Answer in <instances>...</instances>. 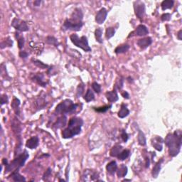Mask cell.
I'll return each instance as SVG.
<instances>
[{"label":"cell","instance_id":"35","mask_svg":"<svg viewBox=\"0 0 182 182\" xmlns=\"http://www.w3.org/2000/svg\"><path fill=\"white\" fill-rule=\"evenodd\" d=\"M32 61V62L33 64L35 65V66H36L37 67H38V68H41V69H46V68H49V66L46 64H45V63H44L43 62H41V61H40L39 60H36V59H33L31 60Z\"/></svg>","mask_w":182,"mask_h":182},{"label":"cell","instance_id":"33","mask_svg":"<svg viewBox=\"0 0 182 182\" xmlns=\"http://www.w3.org/2000/svg\"><path fill=\"white\" fill-rule=\"evenodd\" d=\"M102 29L101 28H98L95 30V36L96 38V41L98 43L102 44Z\"/></svg>","mask_w":182,"mask_h":182},{"label":"cell","instance_id":"49","mask_svg":"<svg viewBox=\"0 0 182 182\" xmlns=\"http://www.w3.org/2000/svg\"><path fill=\"white\" fill-rule=\"evenodd\" d=\"M2 163L4 164H5V166L7 165V164H8V160H7V159H5V158H4L2 160Z\"/></svg>","mask_w":182,"mask_h":182},{"label":"cell","instance_id":"32","mask_svg":"<svg viewBox=\"0 0 182 182\" xmlns=\"http://www.w3.org/2000/svg\"><path fill=\"white\" fill-rule=\"evenodd\" d=\"M95 98V95L93 93V92L91 91V89H88L87 92H86V94L85 95L84 99L86 100V101L87 102H89L92 101V100H94Z\"/></svg>","mask_w":182,"mask_h":182},{"label":"cell","instance_id":"39","mask_svg":"<svg viewBox=\"0 0 182 182\" xmlns=\"http://www.w3.org/2000/svg\"><path fill=\"white\" fill-rule=\"evenodd\" d=\"M112 107V105H107V106H103V107H100L98 108H94V109L96 112H105L106 111H107L108 109Z\"/></svg>","mask_w":182,"mask_h":182},{"label":"cell","instance_id":"31","mask_svg":"<svg viewBox=\"0 0 182 182\" xmlns=\"http://www.w3.org/2000/svg\"><path fill=\"white\" fill-rule=\"evenodd\" d=\"M137 139H138L139 144L141 146H144L146 145V137L144 135V134L141 131L139 130L138 132V136H137Z\"/></svg>","mask_w":182,"mask_h":182},{"label":"cell","instance_id":"48","mask_svg":"<svg viewBox=\"0 0 182 182\" xmlns=\"http://www.w3.org/2000/svg\"><path fill=\"white\" fill-rule=\"evenodd\" d=\"M181 36H182V30L181 29V30H179V31H178V32L177 33V37H178V40L181 41V39H182Z\"/></svg>","mask_w":182,"mask_h":182},{"label":"cell","instance_id":"5","mask_svg":"<svg viewBox=\"0 0 182 182\" xmlns=\"http://www.w3.org/2000/svg\"><path fill=\"white\" fill-rule=\"evenodd\" d=\"M70 38L72 43L75 46H76L77 47L80 48L86 52H91V48L89 46L88 38L86 36H83L79 38V36L76 33H73V34L70 35Z\"/></svg>","mask_w":182,"mask_h":182},{"label":"cell","instance_id":"47","mask_svg":"<svg viewBox=\"0 0 182 182\" xmlns=\"http://www.w3.org/2000/svg\"><path fill=\"white\" fill-rule=\"evenodd\" d=\"M122 95H123V98L125 99L130 98V95H129V93L127 91H124L123 93H122Z\"/></svg>","mask_w":182,"mask_h":182},{"label":"cell","instance_id":"16","mask_svg":"<svg viewBox=\"0 0 182 182\" xmlns=\"http://www.w3.org/2000/svg\"><path fill=\"white\" fill-rule=\"evenodd\" d=\"M163 142L164 140L161 137H156L152 139V146L154 147L156 149L157 151H162V148H163Z\"/></svg>","mask_w":182,"mask_h":182},{"label":"cell","instance_id":"14","mask_svg":"<svg viewBox=\"0 0 182 182\" xmlns=\"http://www.w3.org/2000/svg\"><path fill=\"white\" fill-rule=\"evenodd\" d=\"M152 43V39L151 37H146V38H140L137 42L138 46L142 49H144L148 46H149Z\"/></svg>","mask_w":182,"mask_h":182},{"label":"cell","instance_id":"8","mask_svg":"<svg viewBox=\"0 0 182 182\" xmlns=\"http://www.w3.org/2000/svg\"><path fill=\"white\" fill-rule=\"evenodd\" d=\"M83 25V22L74 23L71 22L69 19H67L64 22L63 28L65 30H72V31H78L81 29Z\"/></svg>","mask_w":182,"mask_h":182},{"label":"cell","instance_id":"44","mask_svg":"<svg viewBox=\"0 0 182 182\" xmlns=\"http://www.w3.org/2000/svg\"><path fill=\"white\" fill-rule=\"evenodd\" d=\"M51 168H49V169H47V171H46V172L44 173V176H43V179L44 180H47L48 178L51 176Z\"/></svg>","mask_w":182,"mask_h":182},{"label":"cell","instance_id":"37","mask_svg":"<svg viewBox=\"0 0 182 182\" xmlns=\"http://www.w3.org/2000/svg\"><path fill=\"white\" fill-rule=\"evenodd\" d=\"M115 33V30L114 28L112 27H109L106 29V33H105V36L107 39L112 38V36H114Z\"/></svg>","mask_w":182,"mask_h":182},{"label":"cell","instance_id":"2","mask_svg":"<svg viewBox=\"0 0 182 182\" xmlns=\"http://www.w3.org/2000/svg\"><path fill=\"white\" fill-rule=\"evenodd\" d=\"M83 125V120L78 117H73L69 120L68 127L62 132V137L64 139H70L74 136L79 135L81 128Z\"/></svg>","mask_w":182,"mask_h":182},{"label":"cell","instance_id":"26","mask_svg":"<svg viewBox=\"0 0 182 182\" xmlns=\"http://www.w3.org/2000/svg\"><path fill=\"white\" fill-rule=\"evenodd\" d=\"M12 128L14 132H17V135H18V134L21 133V130H22V128H21V123L19 122L18 119L17 120L16 118L14 119L13 122H12Z\"/></svg>","mask_w":182,"mask_h":182},{"label":"cell","instance_id":"15","mask_svg":"<svg viewBox=\"0 0 182 182\" xmlns=\"http://www.w3.org/2000/svg\"><path fill=\"white\" fill-rule=\"evenodd\" d=\"M67 123V117L66 115H63L62 116L60 117L56 120V123L53 125V128L54 129H61L66 126Z\"/></svg>","mask_w":182,"mask_h":182},{"label":"cell","instance_id":"1","mask_svg":"<svg viewBox=\"0 0 182 182\" xmlns=\"http://www.w3.org/2000/svg\"><path fill=\"white\" fill-rule=\"evenodd\" d=\"M181 130H176L174 133H169L167 135L164 142L169 147V154L171 157H176L178 154L181 150Z\"/></svg>","mask_w":182,"mask_h":182},{"label":"cell","instance_id":"38","mask_svg":"<svg viewBox=\"0 0 182 182\" xmlns=\"http://www.w3.org/2000/svg\"><path fill=\"white\" fill-rule=\"evenodd\" d=\"M17 40H18V46H19V49H22L24 46V38L23 36H19V33H17Z\"/></svg>","mask_w":182,"mask_h":182},{"label":"cell","instance_id":"20","mask_svg":"<svg viewBox=\"0 0 182 182\" xmlns=\"http://www.w3.org/2000/svg\"><path fill=\"white\" fill-rule=\"evenodd\" d=\"M106 169H107V172H108L109 174L113 175L117 171V162L115 161L110 162L109 163L107 164Z\"/></svg>","mask_w":182,"mask_h":182},{"label":"cell","instance_id":"41","mask_svg":"<svg viewBox=\"0 0 182 182\" xmlns=\"http://www.w3.org/2000/svg\"><path fill=\"white\" fill-rule=\"evenodd\" d=\"M84 91V86L83 84H80L77 88V96L80 97L82 95Z\"/></svg>","mask_w":182,"mask_h":182},{"label":"cell","instance_id":"4","mask_svg":"<svg viewBox=\"0 0 182 182\" xmlns=\"http://www.w3.org/2000/svg\"><path fill=\"white\" fill-rule=\"evenodd\" d=\"M78 104H75L69 99H66L63 101L60 102L58 105L56 106V109H55V112L57 114L60 115H64L68 114V113H73L77 109Z\"/></svg>","mask_w":182,"mask_h":182},{"label":"cell","instance_id":"25","mask_svg":"<svg viewBox=\"0 0 182 182\" xmlns=\"http://www.w3.org/2000/svg\"><path fill=\"white\" fill-rule=\"evenodd\" d=\"M123 150V147L121 145H115L110 150V156L111 157H117L118 155L120 154V153Z\"/></svg>","mask_w":182,"mask_h":182},{"label":"cell","instance_id":"6","mask_svg":"<svg viewBox=\"0 0 182 182\" xmlns=\"http://www.w3.org/2000/svg\"><path fill=\"white\" fill-rule=\"evenodd\" d=\"M99 178V173L91 169H86L84 171L82 176L83 181H98Z\"/></svg>","mask_w":182,"mask_h":182},{"label":"cell","instance_id":"22","mask_svg":"<svg viewBox=\"0 0 182 182\" xmlns=\"http://www.w3.org/2000/svg\"><path fill=\"white\" fill-rule=\"evenodd\" d=\"M18 170L19 169H16V170L12 171V174L10 175L9 176H11L12 179L15 181H25L26 178H24L22 175L19 174Z\"/></svg>","mask_w":182,"mask_h":182},{"label":"cell","instance_id":"3","mask_svg":"<svg viewBox=\"0 0 182 182\" xmlns=\"http://www.w3.org/2000/svg\"><path fill=\"white\" fill-rule=\"evenodd\" d=\"M28 158H29V153L26 150H24V152L20 154L15 160L12 161L11 163L7 164L5 168V174L9 171H15L16 169H19L20 167H23Z\"/></svg>","mask_w":182,"mask_h":182},{"label":"cell","instance_id":"9","mask_svg":"<svg viewBox=\"0 0 182 182\" xmlns=\"http://www.w3.org/2000/svg\"><path fill=\"white\" fill-rule=\"evenodd\" d=\"M134 9H135L136 16L139 19H142L144 13H145V4L141 1H135Z\"/></svg>","mask_w":182,"mask_h":182},{"label":"cell","instance_id":"34","mask_svg":"<svg viewBox=\"0 0 182 182\" xmlns=\"http://www.w3.org/2000/svg\"><path fill=\"white\" fill-rule=\"evenodd\" d=\"M130 150L128 149H123V151L121 152L120 153V154L117 156V158L119 159L120 160H125L127 158L129 157V155H130Z\"/></svg>","mask_w":182,"mask_h":182},{"label":"cell","instance_id":"7","mask_svg":"<svg viewBox=\"0 0 182 182\" xmlns=\"http://www.w3.org/2000/svg\"><path fill=\"white\" fill-rule=\"evenodd\" d=\"M12 26L17 31L24 32V31H29V26L24 21L17 18H15L12 20Z\"/></svg>","mask_w":182,"mask_h":182},{"label":"cell","instance_id":"42","mask_svg":"<svg viewBox=\"0 0 182 182\" xmlns=\"http://www.w3.org/2000/svg\"><path fill=\"white\" fill-rule=\"evenodd\" d=\"M171 15L169 13H166L164 14V15H162L161 17V19H162V21L163 22H167V21H169L171 19Z\"/></svg>","mask_w":182,"mask_h":182},{"label":"cell","instance_id":"19","mask_svg":"<svg viewBox=\"0 0 182 182\" xmlns=\"http://www.w3.org/2000/svg\"><path fill=\"white\" fill-rule=\"evenodd\" d=\"M30 47L34 51V52L36 53V54H41L44 49V44L33 43V42H31V43H30Z\"/></svg>","mask_w":182,"mask_h":182},{"label":"cell","instance_id":"17","mask_svg":"<svg viewBox=\"0 0 182 182\" xmlns=\"http://www.w3.org/2000/svg\"><path fill=\"white\" fill-rule=\"evenodd\" d=\"M148 33H149V31H148L146 26L142 25V24H140V25L137 26V29H135V31L132 33H135L136 36H146V34H148Z\"/></svg>","mask_w":182,"mask_h":182},{"label":"cell","instance_id":"50","mask_svg":"<svg viewBox=\"0 0 182 182\" xmlns=\"http://www.w3.org/2000/svg\"><path fill=\"white\" fill-rule=\"evenodd\" d=\"M41 1H34V5H35V6H36V7L39 6L40 4H41Z\"/></svg>","mask_w":182,"mask_h":182},{"label":"cell","instance_id":"36","mask_svg":"<svg viewBox=\"0 0 182 182\" xmlns=\"http://www.w3.org/2000/svg\"><path fill=\"white\" fill-rule=\"evenodd\" d=\"M46 43L49 44H51V45H54L55 46H58L59 45L58 40L54 36H48L46 37Z\"/></svg>","mask_w":182,"mask_h":182},{"label":"cell","instance_id":"30","mask_svg":"<svg viewBox=\"0 0 182 182\" xmlns=\"http://www.w3.org/2000/svg\"><path fill=\"white\" fill-rule=\"evenodd\" d=\"M0 46H1V49H4L5 47H12V46H13V41L9 37H7L5 39L2 40Z\"/></svg>","mask_w":182,"mask_h":182},{"label":"cell","instance_id":"40","mask_svg":"<svg viewBox=\"0 0 182 182\" xmlns=\"http://www.w3.org/2000/svg\"><path fill=\"white\" fill-rule=\"evenodd\" d=\"M92 88H93V91H94L96 93H100L101 92V86L99 85L98 83L94 82L92 84Z\"/></svg>","mask_w":182,"mask_h":182},{"label":"cell","instance_id":"45","mask_svg":"<svg viewBox=\"0 0 182 182\" xmlns=\"http://www.w3.org/2000/svg\"><path fill=\"white\" fill-rule=\"evenodd\" d=\"M9 101L8 97L6 95H2L1 97V104L4 105L5 103H7Z\"/></svg>","mask_w":182,"mask_h":182},{"label":"cell","instance_id":"10","mask_svg":"<svg viewBox=\"0 0 182 182\" xmlns=\"http://www.w3.org/2000/svg\"><path fill=\"white\" fill-rule=\"evenodd\" d=\"M83 14L82 10L79 8H76L73 11V14L71 15V17H70L69 19L73 22L80 23L83 22Z\"/></svg>","mask_w":182,"mask_h":182},{"label":"cell","instance_id":"18","mask_svg":"<svg viewBox=\"0 0 182 182\" xmlns=\"http://www.w3.org/2000/svg\"><path fill=\"white\" fill-rule=\"evenodd\" d=\"M106 98H107V100L110 102H115L118 100V95L117 93L116 90H113L112 91H109L107 92L105 94Z\"/></svg>","mask_w":182,"mask_h":182},{"label":"cell","instance_id":"24","mask_svg":"<svg viewBox=\"0 0 182 182\" xmlns=\"http://www.w3.org/2000/svg\"><path fill=\"white\" fill-rule=\"evenodd\" d=\"M130 114V110H129L127 106L125 104H122L121 108H120L119 112H118V117L120 118H125Z\"/></svg>","mask_w":182,"mask_h":182},{"label":"cell","instance_id":"46","mask_svg":"<svg viewBox=\"0 0 182 182\" xmlns=\"http://www.w3.org/2000/svg\"><path fill=\"white\" fill-rule=\"evenodd\" d=\"M28 56H29V54H28L27 52H26V51H20L19 52V56H20L22 58H24V59H25L28 57Z\"/></svg>","mask_w":182,"mask_h":182},{"label":"cell","instance_id":"13","mask_svg":"<svg viewBox=\"0 0 182 182\" xmlns=\"http://www.w3.org/2000/svg\"><path fill=\"white\" fill-rule=\"evenodd\" d=\"M38 144H39V139H38L37 136H34V137H31V138L26 141V146L31 149H36L37 146H38Z\"/></svg>","mask_w":182,"mask_h":182},{"label":"cell","instance_id":"21","mask_svg":"<svg viewBox=\"0 0 182 182\" xmlns=\"http://www.w3.org/2000/svg\"><path fill=\"white\" fill-rule=\"evenodd\" d=\"M128 167L125 164H121L120 166V167L117 169V176L119 178H123L125 177L126 176L127 174H128Z\"/></svg>","mask_w":182,"mask_h":182},{"label":"cell","instance_id":"28","mask_svg":"<svg viewBox=\"0 0 182 182\" xmlns=\"http://www.w3.org/2000/svg\"><path fill=\"white\" fill-rule=\"evenodd\" d=\"M130 49V45L129 44H123V45H120L119 46H117L115 49V52L117 54H123V53L127 52Z\"/></svg>","mask_w":182,"mask_h":182},{"label":"cell","instance_id":"27","mask_svg":"<svg viewBox=\"0 0 182 182\" xmlns=\"http://www.w3.org/2000/svg\"><path fill=\"white\" fill-rule=\"evenodd\" d=\"M19 105H20V100H19L18 98H14L13 101L12 102V107L13 108L14 111H15L16 115H19Z\"/></svg>","mask_w":182,"mask_h":182},{"label":"cell","instance_id":"11","mask_svg":"<svg viewBox=\"0 0 182 182\" xmlns=\"http://www.w3.org/2000/svg\"><path fill=\"white\" fill-rule=\"evenodd\" d=\"M107 12L105 8H102L97 13L96 17H95V21L98 23V24H103L104 22L105 21L106 18H107Z\"/></svg>","mask_w":182,"mask_h":182},{"label":"cell","instance_id":"43","mask_svg":"<svg viewBox=\"0 0 182 182\" xmlns=\"http://www.w3.org/2000/svg\"><path fill=\"white\" fill-rule=\"evenodd\" d=\"M121 137H122V139H123V142H128L129 137H128V133H127V132H125V130H123V131H122Z\"/></svg>","mask_w":182,"mask_h":182},{"label":"cell","instance_id":"51","mask_svg":"<svg viewBox=\"0 0 182 182\" xmlns=\"http://www.w3.org/2000/svg\"><path fill=\"white\" fill-rule=\"evenodd\" d=\"M131 181V179H124L123 180V181Z\"/></svg>","mask_w":182,"mask_h":182},{"label":"cell","instance_id":"12","mask_svg":"<svg viewBox=\"0 0 182 182\" xmlns=\"http://www.w3.org/2000/svg\"><path fill=\"white\" fill-rule=\"evenodd\" d=\"M31 80L34 82H36V83H38L40 86L42 87H46L47 85V83L44 80V73H36L34 74L33 75V77L31 78Z\"/></svg>","mask_w":182,"mask_h":182},{"label":"cell","instance_id":"29","mask_svg":"<svg viewBox=\"0 0 182 182\" xmlns=\"http://www.w3.org/2000/svg\"><path fill=\"white\" fill-rule=\"evenodd\" d=\"M174 1H172V0H165V1H163L162 4H161L162 9L164 11V10L168 9H171L174 6Z\"/></svg>","mask_w":182,"mask_h":182},{"label":"cell","instance_id":"23","mask_svg":"<svg viewBox=\"0 0 182 182\" xmlns=\"http://www.w3.org/2000/svg\"><path fill=\"white\" fill-rule=\"evenodd\" d=\"M163 162H164V160L162 159V160H160V161H159V162L155 164L154 167L152 171V176L154 178H157V176H158L159 174H160V171L161 170L162 164Z\"/></svg>","mask_w":182,"mask_h":182}]
</instances>
